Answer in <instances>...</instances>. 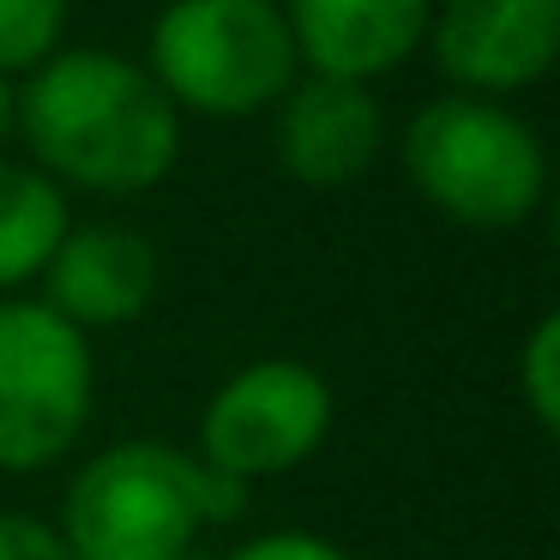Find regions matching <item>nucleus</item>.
I'll return each mask as SVG.
<instances>
[{
    "instance_id": "f257e3e1",
    "label": "nucleus",
    "mask_w": 560,
    "mask_h": 560,
    "mask_svg": "<svg viewBox=\"0 0 560 560\" xmlns=\"http://www.w3.org/2000/svg\"><path fill=\"white\" fill-rule=\"evenodd\" d=\"M13 115L55 187L73 182L85 194H145L182 158L175 103L151 85L145 67L103 49L49 55L31 73Z\"/></svg>"
},
{
    "instance_id": "f03ea898",
    "label": "nucleus",
    "mask_w": 560,
    "mask_h": 560,
    "mask_svg": "<svg viewBox=\"0 0 560 560\" xmlns=\"http://www.w3.org/2000/svg\"><path fill=\"white\" fill-rule=\"evenodd\" d=\"M247 506V488L170 440H115L67 482L55 536L73 560H182L199 530Z\"/></svg>"
},
{
    "instance_id": "7ed1b4c3",
    "label": "nucleus",
    "mask_w": 560,
    "mask_h": 560,
    "mask_svg": "<svg viewBox=\"0 0 560 560\" xmlns=\"http://www.w3.org/2000/svg\"><path fill=\"white\" fill-rule=\"evenodd\" d=\"M404 175L440 218L512 230L548 194V158L530 121L488 97H434L404 127Z\"/></svg>"
},
{
    "instance_id": "20e7f679",
    "label": "nucleus",
    "mask_w": 560,
    "mask_h": 560,
    "mask_svg": "<svg viewBox=\"0 0 560 560\" xmlns=\"http://www.w3.org/2000/svg\"><path fill=\"white\" fill-rule=\"evenodd\" d=\"M151 85L199 115H259L295 85V43L271 0H170L151 25Z\"/></svg>"
},
{
    "instance_id": "39448f33",
    "label": "nucleus",
    "mask_w": 560,
    "mask_h": 560,
    "mask_svg": "<svg viewBox=\"0 0 560 560\" xmlns=\"http://www.w3.org/2000/svg\"><path fill=\"white\" fill-rule=\"evenodd\" d=\"M97 362L79 326L43 302H0V470L31 476L79 446Z\"/></svg>"
},
{
    "instance_id": "423d86ee",
    "label": "nucleus",
    "mask_w": 560,
    "mask_h": 560,
    "mask_svg": "<svg viewBox=\"0 0 560 560\" xmlns=\"http://www.w3.org/2000/svg\"><path fill=\"white\" fill-rule=\"evenodd\" d=\"M331 434V386L319 368L295 355H266L223 380L199 410L194 458L218 476L254 488L266 476H283L307 464Z\"/></svg>"
},
{
    "instance_id": "0eeeda50",
    "label": "nucleus",
    "mask_w": 560,
    "mask_h": 560,
    "mask_svg": "<svg viewBox=\"0 0 560 560\" xmlns=\"http://www.w3.org/2000/svg\"><path fill=\"white\" fill-rule=\"evenodd\" d=\"M560 0H446L434 19L440 73L464 97H506L555 67Z\"/></svg>"
},
{
    "instance_id": "6e6552de",
    "label": "nucleus",
    "mask_w": 560,
    "mask_h": 560,
    "mask_svg": "<svg viewBox=\"0 0 560 560\" xmlns=\"http://www.w3.org/2000/svg\"><path fill=\"white\" fill-rule=\"evenodd\" d=\"M158 247L127 223H79L67 230V242L55 247V259L43 266V307L67 319L79 331L127 326L158 302Z\"/></svg>"
},
{
    "instance_id": "1a4fd4ad",
    "label": "nucleus",
    "mask_w": 560,
    "mask_h": 560,
    "mask_svg": "<svg viewBox=\"0 0 560 560\" xmlns=\"http://www.w3.org/2000/svg\"><path fill=\"white\" fill-rule=\"evenodd\" d=\"M386 115L350 79H302L278 97V163L302 187H350L380 158Z\"/></svg>"
},
{
    "instance_id": "9d476101",
    "label": "nucleus",
    "mask_w": 560,
    "mask_h": 560,
    "mask_svg": "<svg viewBox=\"0 0 560 560\" xmlns=\"http://www.w3.org/2000/svg\"><path fill=\"white\" fill-rule=\"evenodd\" d=\"M295 61H307L319 79H368L410 61L428 37V0H290L283 7Z\"/></svg>"
},
{
    "instance_id": "9b49d317",
    "label": "nucleus",
    "mask_w": 560,
    "mask_h": 560,
    "mask_svg": "<svg viewBox=\"0 0 560 560\" xmlns=\"http://www.w3.org/2000/svg\"><path fill=\"white\" fill-rule=\"evenodd\" d=\"M67 230H73V218H67L61 187L43 170L0 163V295L43 278V266L67 242Z\"/></svg>"
},
{
    "instance_id": "f8f14e48",
    "label": "nucleus",
    "mask_w": 560,
    "mask_h": 560,
    "mask_svg": "<svg viewBox=\"0 0 560 560\" xmlns=\"http://www.w3.org/2000/svg\"><path fill=\"white\" fill-rule=\"evenodd\" d=\"M67 31V0H0V79L43 67Z\"/></svg>"
},
{
    "instance_id": "ddd939ff",
    "label": "nucleus",
    "mask_w": 560,
    "mask_h": 560,
    "mask_svg": "<svg viewBox=\"0 0 560 560\" xmlns=\"http://www.w3.org/2000/svg\"><path fill=\"white\" fill-rule=\"evenodd\" d=\"M518 398L536 416V428L555 434L560 428V319L555 314L536 319L518 350Z\"/></svg>"
},
{
    "instance_id": "4468645a",
    "label": "nucleus",
    "mask_w": 560,
    "mask_h": 560,
    "mask_svg": "<svg viewBox=\"0 0 560 560\" xmlns=\"http://www.w3.org/2000/svg\"><path fill=\"white\" fill-rule=\"evenodd\" d=\"M223 560H350V555L319 530H259L247 542H235Z\"/></svg>"
},
{
    "instance_id": "2eb2a0df",
    "label": "nucleus",
    "mask_w": 560,
    "mask_h": 560,
    "mask_svg": "<svg viewBox=\"0 0 560 560\" xmlns=\"http://www.w3.org/2000/svg\"><path fill=\"white\" fill-rule=\"evenodd\" d=\"M0 560H73L55 524L25 518V512H0Z\"/></svg>"
},
{
    "instance_id": "dca6fc26",
    "label": "nucleus",
    "mask_w": 560,
    "mask_h": 560,
    "mask_svg": "<svg viewBox=\"0 0 560 560\" xmlns=\"http://www.w3.org/2000/svg\"><path fill=\"white\" fill-rule=\"evenodd\" d=\"M7 127H13V85L0 79V133H7Z\"/></svg>"
},
{
    "instance_id": "f3484780",
    "label": "nucleus",
    "mask_w": 560,
    "mask_h": 560,
    "mask_svg": "<svg viewBox=\"0 0 560 560\" xmlns=\"http://www.w3.org/2000/svg\"><path fill=\"white\" fill-rule=\"evenodd\" d=\"M182 560H199V555H182Z\"/></svg>"
}]
</instances>
